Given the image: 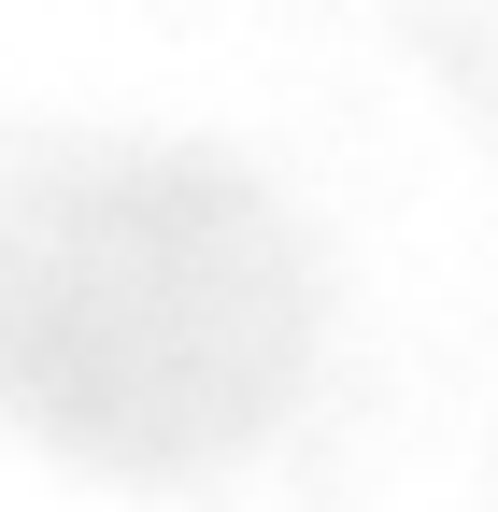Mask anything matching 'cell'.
<instances>
[{
	"label": "cell",
	"instance_id": "obj_1",
	"mask_svg": "<svg viewBox=\"0 0 498 512\" xmlns=\"http://www.w3.org/2000/svg\"><path fill=\"white\" fill-rule=\"evenodd\" d=\"M314 370V271L200 143L86 128L0 171V413L86 470H214Z\"/></svg>",
	"mask_w": 498,
	"mask_h": 512
}]
</instances>
